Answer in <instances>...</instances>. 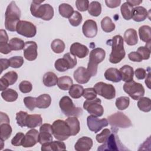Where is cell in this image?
Returning a JSON list of instances; mask_svg holds the SVG:
<instances>
[{
  "instance_id": "cell-22",
  "label": "cell",
  "mask_w": 151,
  "mask_h": 151,
  "mask_svg": "<svg viewBox=\"0 0 151 151\" xmlns=\"http://www.w3.org/2000/svg\"><path fill=\"white\" fill-rule=\"evenodd\" d=\"M66 149L65 145L60 141H52L49 143L42 145L41 150L42 151H62Z\"/></svg>"
},
{
  "instance_id": "cell-13",
  "label": "cell",
  "mask_w": 151,
  "mask_h": 151,
  "mask_svg": "<svg viewBox=\"0 0 151 151\" xmlns=\"http://www.w3.org/2000/svg\"><path fill=\"white\" fill-rule=\"evenodd\" d=\"M16 31L18 34L27 38L34 37L37 33V28L32 22L27 21H19L17 25Z\"/></svg>"
},
{
  "instance_id": "cell-4",
  "label": "cell",
  "mask_w": 151,
  "mask_h": 151,
  "mask_svg": "<svg viewBox=\"0 0 151 151\" xmlns=\"http://www.w3.org/2000/svg\"><path fill=\"white\" fill-rule=\"evenodd\" d=\"M106 52L101 48H96L91 51L87 70L91 77L95 76L97 73L98 64L105 58Z\"/></svg>"
},
{
  "instance_id": "cell-56",
  "label": "cell",
  "mask_w": 151,
  "mask_h": 151,
  "mask_svg": "<svg viewBox=\"0 0 151 151\" xmlns=\"http://www.w3.org/2000/svg\"><path fill=\"white\" fill-rule=\"evenodd\" d=\"M134 74H135V76H136V78L138 80L144 79L146 77V75H147L146 70L145 69H143V68H137L134 71Z\"/></svg>"
},
{
  "instance_id": "cell-60",
  "label": "cell",
  "mask_w": 151,
  "mask_h": 151,
  "mask_svg": "<svg viewBox=\"0 0 151 151\" xmlns=\"http://www.w3.org/2000/svg\"><path fill=\"white\" fill-rule=\"evenodd\" d=\"M8 42V36L6 32L1 29L0 31V42Z\"/></svg>"
},
{
  "instance_id": "cell-31",
  "label": "cell",
  "mask_w": 151,
  "mask_h": 151,
  "mask_svg": "<svg viewBox=\"0 0 151 151\" xmlns=\"http://www.w3.org/2000/svg\"><path fill=\"white\" fill-rule=\"evenodd\" d=\"M42 81L44 86L47 87H52L57 84L58 78L54 73L48 71L44 75Z\"/></svg>"
},
{
  "instance_id": "cell-3",
  "label": "cell",
  "mask_w": 151,
  "mask_h": 151,
  "mask_svg": "<svg viewBox=\"0 0 151 151\" xmlns=\"http://www.w3.org/2000/svg\"><path fill=\"white\" fill-rule=\"evenodd\" d=\"M111 45V52L109 56V61L113 64L120 62L125 57L123 38L120 35H116L109 41Z\"/></svg>"
},
{
  "instance_id": "cell-30",
  "label": "cell",
  "mask_w": 151,
  "mask_h": 151,
  "mask_svg": "<svg viewBox=\"0 0 151 151\" xmlns=\"http://www.w3.org/2000/svg\"><path fill=\"white\" fill-rule=\"evenodd\" d=\"M139 34L140 38L143 42L146 43L151 41V28L149 25H142L139 29Z\"/></svg>"
},
{
  "instance_id": "cell-11",
  "label": "cell",
  "mask_w": 151,
  "mask_h": 151,
  "mask_svg": "<svg viewBox=\"0 0 151 151\" xmlns=\"http://www.w3.org/2000/svg\"><path fill=\"white\" fill-rule=\"evenodd\" d=\"M94 88L97 94L107 100L113 99L116 96L115 88L111 84L98 82L94 86Z\"/></svg>"
},
{
  "instance_id": "cell-42",
  "label": "cell",
  "mask_w": 151,
  "mask_h": 151,
  "mask_svg": "<svg viewBox=\"0 0 151 151\" xmlns=\"http://www.w3.org/2000/svg\"><path fill=\"white\" fill-rule=\"evenodd\" d=\"M65 44L64 41L60 39L54 40L51 44V48L52 50L57 54L61 53L65 49Z\"/></svg>"
},
{
  "instance_id": "cell-16",
  "label": "cell",
  "mask_w": 151,
  "mask_h": 151,
  "mask_svg": "<svg viewBox=\"0 0 151 151\" xmlns=\"http://www.w3.org/2000/svg\"><path fill=\"white\" fill-rule=\"evenodd\" d=\"M37 44L35 41H27L24 48V56L28 61H34L37 57Z\"/></svg>"
},
{
  "instance_id": "cell-32",
  "label": "cell",
  "mask_w": 151,
  "mask_h": 151,
  "mask_svg": "<svg viewBox=\"0 0 151 151\" xmlns=\"http://www.w3.org/2000/svg\"><path fill=\"white\" fill-rule=\"evenodd\" d=\"M73 85V80L69 76H62L58 78L57 86L63 90H68Z\"/></svg>"
},
{
  "instance_id": "cell-25",
  "label": "cell",
  "mask_w": 151,
  "mask_h": 151,
  "mask_svg": "<svg viewBox=\"0 0 151 151\" xmlns=\"http://www.w3.org/2000/svg\"><path fill=\"white\" fill-rule=\"evenodd\" d=\"M123 38L124 41L129 45H134L138 42L137 32L135 29L132 28H129L124 32Z\"/></svg>"
},
{
  "instance_id": "cell-5",
  "label": "cell",
  "mask_w": 151,
  "mask_h": 151,
  "mask_svg": "<svg viewBox=\"0 0 151 151\" xmlns=\"http://www.w3.org/2000/svg\"><path fill=\"white\" fill-rule=\"evenodd\" d=\"M59 106L64 114L68 117H78L83 113V110L81 108L76 107L72 100L67 96L63 97L60 99Z\"/></svg>"
},
{
  "instance_id": "cell-39",
  "label": "cell",
  "mask_w": 151,
  "mask_h": 151,
  "mask_svg": "<svg viewBox=\"0 0 151 151\" xmlns=\"http://www.w3.org/2000/svg\"><path fill=\"white\" fill-rule=\"evenodd\" d=\"M1 129V139L3 140H7L11 135L12 128L9 123H2L0 124Z\"/></svg>"
},
{
  "instance_id": "cell-14",
  "label": "cell",
  "mask_w": 151,
  "mask_h": 151,
  "mask_svg": "<svg viewBox=\"0 0 151 151\" xmlns=\"http://www.w3.org/2000/svg\"><path fill=\"white\" fill-rule=\"evenodd\" d=\"M87 124L90 130L97 133L103 127L107 126L109 123L106 119H100L97 116L90 115L87 118Z\"/></svg>"
},
{
  "instance_id": "cell-50",
  "label": "cell",
  "mask_w": 151,
  "mask_h": 151,
  "mask_svg": "<svg viewBox=\"0 0 151 151\" xmlns=\"http://www.w3.org/2000/svg\"><path fill=\"white\" fill-rule=\"evenodd\" d=\"M25 134L22 132L17 133L11 140V144L15 146H21L23 144Z\"/></svg>"
},
{
  "instance_id": "cell-49",
  "label": "cell",
  "mask_w": 151,
  "mask_h": 151,
  "mask_svg": "<svg viewBox=\"0 0 151 151\" xmlns=\"http://www.w3.org/2000/svg\"><path fill=\"white\" fill-rule=\"evenodd\" d=\"M111 132L109 129H104L100 133L96 135V140L99 143H104L107 140Z\"/></svg>"
},
{
  "instance_id": "cell-62",
  "label": "cell",
  "mask_w": 151,
  "mask_h": 151,
  "mask_svg": "<svg viewBox=\"0 0 151 151\" xmlns=\"http://www.w3.org/2000/svg\"><path fill=\"white\" fill-rule=\"evenodd\" d=\"M1 119H0V123H9L10 120L8 116V115L3 112H1Z\"/></svg>"
},
{
  "instance_id": "cell-15",
  "label": "cell",
  "mask_w": 151,
  "mask_h": 151,
  "mask_svg": "<svg viewBox=\"0 0 151 151\" xmlns=\"http://www.w3.org/2000/svg\"><path fill=\"white\" fill-rule=\"evenodd\" d=\"M52 134V125L48 123L41 124L40 127V133L38 134L39 143L42 145V144L52 142L53 139Z\"/></svg>"
},
{
  "instance_id": "cell-63",
  "label": "cell",
  "mask_w": 151,
  "mask_h": 151,
  "mask_svg": "<svg viewBox=\"0 0 151 151\" xmlns=\"http://www.w3.org/2000/svg\"><path fill=\"white\" fill-rule=\"evenodd\" d=\"M127 3H129L131 6H136L139 4H140L142 2V1L141 0H127L126 1Z\"/></svg>"
},
{
  "instance_id": "cell-53",
  "label": "cell",
  "mask_w": 151,
  "mask_h": 151,
  "mask_svg": "<svg viewBox=\"0 0 151 151\" xmlns=\"http://www.w3.org/2000/svg\"><path fill=\"white\" fill-rule=\"evenodd\" d=\"M19 89L23 93H28L32 89V84L28 81H22L19 84Z\"/></svg>"
},
{
  "instance_id": "cell-58",
  "label": "cell",
  "mask_w": 151,
  "mask_h": 151,
  "mask_svg": "<svg viewBox=\"0 0 151 151\" xmlns=\"http://www.w3.org/2000/svg\"><path fill=\"white\" fill-rule=\"evenodd\" d=\"M105 3L107 7L110 8H114L119 6L121 4L120 0H106Z\"/></svg>"
},
{
  "instance_id": "cell-51",
  "label": "cell",
  "mask_w": 151,
  "mask_h": 151,
  "mask_svg": "<svg viewBox=\"0 0 151 151\" xmlns=\"http://www.w3.org/2000/svg\"><path fill=\"white\" fill-rule=\"evenodd\" d=\"M24 103L26 107L32 111L36 107V98L31 96L25 97L24 99Z\"/></svg>"
},
{
  "instance_id": "cell-55",
  "label": "cell",
  "mask_w": 151,
  "mask_h": 151,
  "mask_svg": "<svg viewBox=\"0 0 151 151\" xmlns=\"http://www.w3.org/2000/svg\"><path fill=\"white\" fill-rule=\"evenodd\" d=\"M128 57L130 60L134 62H141L143 60L142 56L137 51L130 52L128 54Z\"/></svg>"
},
{
  "instance_id": "cell-33",
  "label": "cell",
  "mask_w": 151,
  "mask_h": 151,
  "mask_svg": "<svg viewBox=\"0 0 151 151\" xmlns=\"http://www.w3.org/2000/svg\"><path fill=\"white\" fill-rule=\"evenodd\" d=\"M1 94L3 99L8 102H13L15 101L18 97V93L12 88H7L2 91Z\"/></svg>"
},
{
  "instance_id": "cell-26",
  "label": "cell",
  "mask_w": 151,
  "mask_h": 151,
  "mask_svg": "<svg viewBox=\"0 0 151 151\" xmlns=\"http://www.w3.org/2000/svg\"><path fill=\"white\" fill-rule=\"evenodd\" d=\"M122 80L125 82H129L133 80L134 70L132 67L129 65H124L119 69Z\"/></svg>"
},
{
  "instance_id": "cell-44",
  "label": "cell",
  "mask_w": 151,
  "mask_h": 151,
  "mask_svg": "<svg viewBox=\"0 0 151 151\" xmlns=\"http://www.w3.org/2000/svg\"><path fill=\"white\" fill-rule=\"evenodd\" d=\"M83 17L81 14L77 11H74L73 15L68 18L69 22L73 27L78 26L82 22Z\"/></svg>"
},
{
  "instance_id": "cell-1",
  "label": "cell",
  "mask_w": 151,
  "mask_h": 151,
  "mask_svg": "<svg viewBox=\"0 0 151 151\" xmlns=\"http://www.w3.org/2000/svg\"><path fill=\"white\" fill-rule=\"evenodd\" d=\"M21 11L15 1H11L8 5L5 14V27L11 32L16 31L17 25L20 21Z\"/></svg>"
},
{
  "instance_id": "cell-45",
  "label": "cell",
  "mask_w": 151,
  "mask_h": 151,
  "mask_svg": "<svg viewBox=\"0 0 151 151\" xmlns=\"http://www.w3.org/2000/svg\"><path fill=\"white\" fill-rule=\"evenodd\" d=\"M28 113L26 111H19L16 114V120L18 126L20 127H25L26 122L28 117Z\"/></svg>"
},
{
  "instance_id": "cell-54",
  "label": "cell",
  "mask_w": 151,
  "mask_h": 151,
  "mask_svg": "<svg viewBox=\"0 0 151 151\" xmlns=\"http://www.w3.org/2000/svg\"><path fill=\"white\" fill-rule=\"evenodd\" d=\"M76 5L78 11L84 12L88 9L89 1L88 0H77L76 1Z\"/></svg>"
},
{
  "instance_id": "cell-36",
  "label": "cell",
  "mask_w": 151,
  "mask_h": 151,
  "mask_svg": "<svg viewBox=\"0 0 151 151\" xmlns=\"http://www.w3.org/2000/svg\"><path fill=\"white\" fill-rule=\"evenodd\" d=\"M133 8L127 2H124L121 7L120 11L123 18L126 20H130L132 18V13H133Z\"/></svg>"
},
{
  "instance_id": "cell-35",
  "label": "cell",
  "mask_w": 151,
  "mask_h": 151,
  "mask_svg": "<svg viewBox=\"0 0 151 151\" xmlns=\"http://www.w3.org/2000/svg\"><path fill=\"white\" fill-rule=\"evenodd\" d=\"M137 107L140 110L144 112H149L151 110L150 99L146 97H142L138 99Z\"/></svg>"
},
{
  "instance_id": "cell-18",
  "label": "cell",
  "mask_w": 151,
  "mask_h": 151,
  "mask_svg": "<svg viewBox=\"0 0 151 151\" xmlns=\"http://www.w3.org/2000/svg\"><path fill=\"white\" fill-rule=\"evenodd\" d=\"M39 132L36 129H31L29 130L25 135L22 146L24 147H31L34 146L38 142Z\"/></svg>"
},
{
  "instance_id": "cell-37",
  "label": "cell",
  "mask_w": 151,
  "mask_h": 151,
  "mask_svg": "<svg viewBox=\"0 0 151 151\" xmlns=\"http://www.w3.org/2000/svg\"><path fill=\"white\" fill-rule=\"evenodd\" d=\"M88 13L93 17H98L101 12V5L98 1H92L88 7Z\"/></svg>"
},
{
  "instance_id": "cell-21",
  "label": "cell",
  "mask_w": 151,
  "mask_h": 151,
  "mask_svg": "<svg viewBox=\"0 0 151 151\" xmlns=\"http://www.w3.org/2000/svg\"><path fill=\"white\" fill-rule=\"evenodd\" d=\"M93 146V140L87 136H83L78 139L74 145V149L77 151H88Z\"/></svg>"
},
{
  "instance_id": "cell-38",
  "label": "cell",
  "mask_w": 151,
  "mask_h": 151,
  "mask_svg": "<svg viewBox=\"0 0 151 151\" xmlns=\"http://www.w3.org/2000/svg\"><path fill=\"white\" fill-rule=\"evenodd\" d=\"M101 27L103 31L106 32H110L114 31L116 27L115 24L109 17H105L102 19L101 21Z\"/></svg>"
},
{
  "instance_id": "cell-41",
  "label": "cell",
  "mask_w": 151,
  "mask_h": 151,
  "mask_svg": "<svg viewBox=\"0 0 151 151\" xmlns=\"http://www.w3.org/2000/svg\"><path fill=\"white\" fill-rule=\"evenodd\" d=\"M84 88L79 84H73L69 89V95L73 99H78L83 96Z\"/></svg>"
},
{
  "instance_id": "cell-27",
  "label": "cell",
  "mask_w": 151,
  "mask_h": 151,
  "mask_svg": "<svg viewBox=\"0 0 151 151\" xmlns=\"http://www.w3.org/2000/svg\"><path fill=\"white\" fill-rule=\"evenodd\" d=\"M104 77L106 80L114 83L120 82L122 80L119 70L116 68H109L104 73Z\"/></svg>"
},
{
  "instance_id": "cell-2",
  "label": "cell",
  "mask_w": 151,
  "mask_h": 151,
  "mask_svg": "<svg viewBox=\"0 0 151 151\" xmlns=\"http://www.w3.org/2000/svg\"><path fill=\"white\" fill-rule=\"evenodd\" d=\"M44 1H33L30 6L31 14L44 21H50L54 17V9L48 4H41Z\"/></svg>"
},
{
  "instance_id": "cell-9",
  "label": "cell",
  "mask_w": 151,
  "mask_h": 151,
  "mask_svg": "<svg viewBox=\"0 0 151 151\" xmlns=\"http://www.w3.org/2000/svg\"><path fill=\"white\" fill-rule=\"evenodd\" d=\"M123 90L134 100H138L145 94V88L142 84L134 80L126 82L123 85Z\"/></svg>"
},
{
  "instance_id": "cell-20",
  "label": "cell",
  "mask_w": 151,
  "mask_h": 151,
  "mask_svg": "<svg viewBox=\"0 0 151 151\" xmlns=\"http://www.w3.org/2000/svg\"><path fill=\"white\" fill-rule=\"evenodd\" d=\"M73 76L76 81L80 84L87 83L91 78V76L87 70V68L83 67L77 68L74 71Z\"/></svg>"
},
{
  "instance_id": "cell-59",
  "label": "cell",
  "mask_w": 151,
  "mask_h": 151,
  "mask_svg": "<svg viewBox=\"0 0 151 151\" xmlns=\"http://www.w3.org/2000/svg\"><path fill=\"white\" fill-rule=\"evenodd\" d=\"M0 64H1V74L4 70L7 69L10 66L9 60L6 58H1L0 59Z\"/></svg>"
},
{
  "instance_id": "cell-46",
  "label": "cell",
  "mask_w": 151,
  "mask_h": 151,
  "mask_svg": "<svg viewBox=\"0 0 151 151\" xmlns=\"http://www.w3.org/2000/svg\"><path fill=\"white\" fill-rule=\"evenodd\" d=\"M2 78L5 79L9 86L13 85L14 83H16L18 79V74L15 71H11L7 72L5 73L2 77H1Z\"/></svg>"
},
{
  "instance_id": "cell-52",
  "label": "cell",
  "mask_w": 151,
  "mask_h": 151,
  "mask_svg": "<svg viewBox=\"0 0 151 151\" xmlns=\"http://www.w3.org/2000/svg\"><path fill=\"white\" fill-rule=\"evenodd\" d=\"M97 94L94 88H87L84 89L83 96L87 100H93L96 98Z\"/></svg>"
},
{
  "instance_id": "cell-6",
  "label": "cell",
  "mask_w": 151,
  "mask_h": 151,
  "mask_svg": "<svg viewBox=\"0 0 151 151\" xmlns=\"http://www.w3.org/2000/svg\"><path fill=\"white\" fill-rule=\"evenodd\" d=\"M52 130L54 137L58 140H65L71 136L67 123L63 120L54 121L52 124Z\"/></svg>"
},
{
  "instance_id": "cell-48",
  "label": "cell",
  "mask_w": 151,
  "mask_h": 151,
  "mask_svg": "<svg viewBox=\"0 0 151 151\" xmlns=\"http://www.w3.org/2000/svg\"><path fill=\"white\" fill-rule=\"evenodd\" d=\"M10 67L15 68L21 67L24 64V58L21 56H14L11 57L9 59Z\"/></svg>"
},
{
  "instance_id": "cell-28",
  "label": "cell",
  "mask_w": 151,
  "mask_h": 151,
  "mask_svg": "<svg viewBox=\"0 0 151 151\" xmlns=\"http://www.w3.org/2000/svg\"><path fill=\"white\" fill-rule=\"evenodd\" d=\"M42 123V119L40 114H28L27 122L26 126L28 128L34 129L37 126H41Z\"/></svg>"
},
{
  "instance_id": "cell-47",
  "label": "cell",
  "mask_w": 151,
  "mask_h": 151,
  "mask_svg": "<svg viewBox=\"0 0 151 151\" xmlns=\"http://www.w3.org/2000/svg\"><path fill=\"white\" fill-rule=\"evenodd\" d=\"M137 52L140 54L143 60H148L150 56V43L148 44V46L146 45L139 47Z\"/></svg>"
},
{
  "instance_id": "cell-17",
  "label": "cell",
  "mask_w": 151,
  "mask_h": 151,
  "mask_svg": "<svg viewBox=\"0 0 151 151\" xmlns=\"http://www.w3.org/2000/svg\"><path fill=\"white\" fill-rule=\"evenodd\" d=\"M84 35L87 38H94L97 34V25L95 21L92 19L86 20L82 27Z\"/></svg>"
},
{
  "instance_id": "cell-29",
  "label": "cell",
  "mask_w": 151,
  "mask_h": 151,
  "mask_svg": "<svg viewBox=\"0 0 151 151\" xmlns=\"http://www.w3.org/2000/svg\"><path fill=\"white\" fill-rule=\"evenodd\" d=\"M51 103V96L48 94H43L36 98V107L39 109H47Z\"/></svg>"
},
{
  "instance_id": "cell-64",
  "label": "cell",
  "mask_w": 151,
  "mask_h": 151,
  "mask_svg": "<svg viewBox=\"0 0 151 151\" xmlns=\"http://www.w3.org/2000/svg\"><path fill=\"white\" fill-rule=\"evenodd\" d=\"M145 84L147 85V87L149 88H150V71H149L148 74L146 75V78L145 80Z\"/></svg>"
},
{
  "instance_id": "cell-10",
  "label": "cell",
  "mask_w": 151,
  "mask_h": 151,
  "mask_svg": "<svg viewBox=\"0 0 151 151\" xmlns=\"http://www.w3.org/2000/svg\"><path fill=\"white\" fill-rule=\"evenodd\" d=\"M109 124L113 127L128 128L132 125L129 117L122 112H116L108 117Z\"/></svg>"
},
{
  "instance_id": "cell-19",
  "label": "cell",
  "mask_w": 151,
  "mask_h": 151,
  "mask_svg": "<svg viewBox=\"0 0 151 151\" xmlns=\"http://www.w3.org/2000/svg\"><path fill=\"white\" fill-rule=\"evenodd\" d=\"M70 51L71 54L80 58L86 57L89 52L88 48L86 45L79 42H74L72 44L70 48Z\"/></svg>"
},
{
  "instance_id": "cell-34",
  "label": "cell",
  "mask_w": 151,
  "mask_h": 151,
  "mask_svg": "<svg viewBox=\"0 0 151 151\" xmlns=\"http://www.w3.org/2000/svg\"><path fill=\"white\" fill-rule=\"evenodd\" d=\"M58 11L60 14L64 18H69L74 12L73 8L69 4L63 3L59 5Z\"/></svg>"
},
{
  "instance_id": "cell-12",
  "label": "cell",
  "mask_w": 151,
  "mask_h": 151,
  "mask_svg": "<svg viewBox=\"0 0 151 151\" xmlns=\"http://www.w3.org/2000/svg\"><path fill=\"white\" fill-rule=\"evenodd\" d=\"M101 103V101L99 98L93 100H86L84 102L83 107L91 115L100 117L104 113V109Z\"/></svg>"
},
{
  "instance_id": "cell-57",
  "label": "cell",
  "mask_w": 151,
  "mask_h": 151,
  "mask_svg": "<svg viewBox=\"0 0 151 151\" xmlns=\"http://www.w3.org/2000/svg\"><path fill=\"white\" fill-rule=\"evenodd\" d=\"M11 50L8 42H0V52L4 54H7L11 52Z\"/></svg>"
},
{
  "instance_id": "cell-61",
  "label": "cell",
  "mask_w": 151,
  "mask_h": 151,
  "mask_svg": "<svg viewBox=\"0 0 151 151\" xmlns=\"http://www.w3.org/2000/svg\"><path fill=\"white\" fill-rule=\"evenodd\" d=\"M0 90L1 91H4L6 89H7V87L9 86L8 82L2 77L0 78Z\"/></svg>"
},
{
  "instance_id": "cell-8",
  "label": "cell",
  "mask_w": 151,
  "mask_h": 151,
  "mask_svg": "<svg viewBox=\"0 0 151 151\" xmlns=\"http://www.w3.org/2000/svg\"><path fill=\"white\" fill-rule=\"evenodd\" d=\"M76 64V57L70 52H67L63 55V58H58L55 61L54 67L57 71L64 72L68 69L73 68Z\"/></svg>"
},
{
  "instance_id": "cell-7",
  "label": "cell",
  "mask_w": 151,
  "mask_h": 151,
  "mask_svg": "<svg viewBox=\"0 0 151 151\" xmlns=\"http://www.w3.org/2000/svg\"><path fill=\"white\" fill-rule=\"evenodd\" d=\"M117 130L111 132L107 140L98 147L97 150H124L127 149L122 145L118 136L116 134Z\"/></svg>"
},
{
  "instance_id": "cell-43",
  "label": "cell",
  "mask_w": 151,
  "mask_h": 151,
  "mask_svg": "<svg viewBox=\"0 0 151 151\" xmlns=\"http://www.w3.org/2000/svg\"><path fill=\"white\" fill-rule=\"evenodd\" d=\"M130 103V99L128 97L126 96H122L118 97L116 100V106L120 110H123L127 109Z\"/></svg>"
},
{
  "instance_id": "cell-23",
  "label": "cell",
  "mask_w": 151,
  "mask_h": 151,
  "mask_svg": "<svg viewBox=\"0 0 151 151\" xmlns=\"http://www.w3.org/2000/svg\"><path fill=\"white\" fill-rule=\"evenodd\" d=\"M148 13L146 9L143 6H138L133 8L132 18L136 22H142L146 19Z\"/></svg>"
},
{
  "instance_id": "cell-24",
  "label": "cell",
  "mask_w": 151,
  "mask_h": 151,
  "mask_svg": "<svg viewBox=\"0 0 151 151\" xmlns=\"http://www.w3.org/2000/svg\"><path fill=\"white\" fill-rule=\"evenodd\" d=\"M65 122L70 128L71 136L77 135L80 130V122L77 117L76 116H70L65 120Z\"/></svg>"
},
{
  "instance_id": "cell-40",
  "label": "cell",
  "mask_w": 151,
  "mask_h": 151,
  "mask_svg": "<svg viewBox=\"0 0 151 151\" xmlns=\"http://www.w3.org/2000/svg\"><path fill=\"white\" fill-rule=\"evenodd\" d=\"M9 46L11 50L18 51L23 50L25 46V42L24 41L18 38H12L8 42Z\"/></svg>"
}]
</instances>
